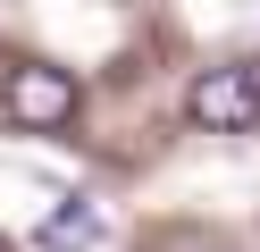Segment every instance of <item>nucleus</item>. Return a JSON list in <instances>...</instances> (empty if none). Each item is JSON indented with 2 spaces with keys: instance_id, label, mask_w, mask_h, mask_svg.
I'll return each mask as SVG.
<instances>
[{
  "instance_id": "f257e3e1",
  "label": "nucleus",
  "mask_w": 260,
  "mask_h": 252,
  "mask_svg": "<svg viewBox=\"0 0 260 252\" xmlns=\"http://www.w3.org/2000/svg\"><path fill=\"white\" fill-rule=\"evenodd\" d=\"M185 118L193 126H210V134H252L260 126V67H210V76H193V93H185Z\"/></svg>"
},
{
  "instance_id": "f03ea898",
  "label": "nucleus",
  "mask_w": 260,
  "mask_h": 252,
  "mask_svg": "<svg viewBox=\"0 0 260 252\" xmlns=\"http://www.w3.org/2000/svg\"><path fill=\"white\" fill-rule=\"evenodd\" d=\"M9 118L17 126H68L76 118V84L59 76V67H9Z\"/></svg>"
},
{
  "instance_id": "7ed1b4c3",
  "label": "nucleus",
  "mask_w": 260,
  "mask_h": 252,
  "mask_svg": "<svg viewBox=\"0 0 260 252\" xmlns=\"http://www.w3.org/2000/svg\"><path fill=\"white\" fill-rule=\"evenodd\" d=\"M34 244H42V252H92V244H101V210H92L84 193H76V202H59V210L42 218V235H34Z\"/></svg>"
}]
</instances>
